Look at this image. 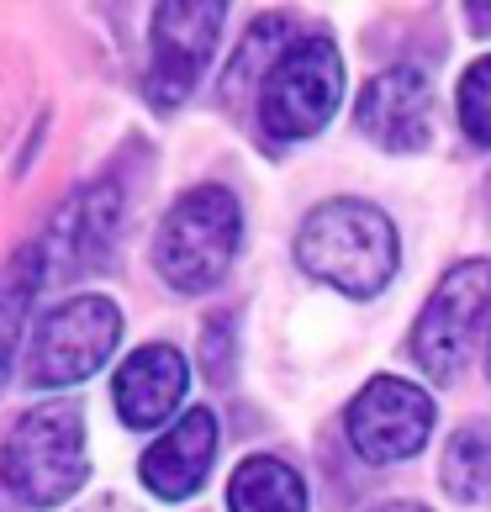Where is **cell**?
I'll return each mask as SVG.
<instances>
[{"label":"cell","instance_id":"cell-9","mask_svg":"<svg viewBox=\"0 0 491 512\" xmlns=\"http://www.w3.org/2000/svg\"><path fill=\"white\" fill-rule=\"evenodd\" d=\"M433 117H439V96L433 80L412 64L381 69L354 101V127L365 132L386 154H418L433 143Z\"/></svg>","mask_w":491,"mask_h":512},{"label":"cell","instance_id":"cell-2","mask_svg":"<svg viewBox=\"0 0 491 512\" xmlns=\"http://www.w3.org/2000/svg\"><path fill=\"white\" fill-rule=\"evenodd\" d=\"M243 243V206L228 185H191L154 233V270L169 291L201 296L233 270Z\"/></svg>","mask_w":491,"mask_h":512},{"label":"cell","instance_id":"cell-15","mask_svg":"<svg viewBox=\"0 0 491 512\" xmlns=\"http://www.w3.org/2000/svg\"><path fill=\"white\" fill-rule=\"evenodd\" d=\"M439 486H444L460 507L491 502V433H486V428L449 433L444 460H439Z\"/></svg>","mask_w":491,"mask_h":512},{"label":"cell","instance_id":"cell-19","mask_svg":"<svg viewBox=\"0 0 491 512\" xmlns=\"http://www.w3.org/2000/svg\"><path fill=\"white\" fill-rule=\"evenodd\" d=\"M370 512H428L423 502H381V507H370Z\"/></svg>","mask_w":491,"mask_h":512},{"label":"cell","instance_id":"cell-1","mask_svg":"<svg viewBox=\"0 0 491 512\" xmlns=\"http://www.w3.org/2000/svg\"><path fill=\"white\" fill-rule=\"evenodd\" d=\"M296 264L323 286L354 301H370L402 270V238H396L381 206L360 196H333L312 206L307 222L296 227Z\"/></svg>","mask_w":491,"mask_h":512},{"label":"cell","instance_id":"cell-5","mask_svg":"<svg viewBox=\"0 0 491 512\" xmlns=\"http://www.w3.org/2000/svg\"><path fill=\"white\" fill-rule=\"evenodd\" d=\"M486 317H491V259H460L455 270H444V280L423 301L407 354L418 359L428 381H455L481 344Z\"/></svg>","mask_w":491,"mask_h":512},{"label":"cell","instance_id":"cell-16","mask_svg":"<svg viewBox=\"0 0 491 512\" xmlns=\"http://www.w3.org/2000/svg\"><path fill=\"white\" fill-rule=\"evenodd\" d=\"M291 48V16H259L254 22V32L243 37V48H238V59H233V69H228V80H222V96H238L243 85L254 80H264V74H270V64L280 59V53Z\"/></svg>","mask_w":491,"mask_h":512},{"label":"cell","instance_id":"cell-12","mask_svg":"<svg viewBox=\"0 0 491 512\" xmlns=\"http://www.w3.org/2000/svg\"><path fill=\"white\" fill-rule=\"evenodd\" d=\"M212 465H217V417L212 407H191L169 423L164 439L148 444L138 476L159 502H185L212 476Z\"/></svg>","mask_w":491,"mask_h":512},{"label":"cell","instance_id":"cell-7","mask_svg":"<svg viewBox=\"0 0 491 512\" xmlns=\"http://www.w3.org/2000/svg\"><path fill=\"white\" fill-rule=\"evenodd\" d=\"M344 433L365 465H402L433 433V396L402 375H375L349 402Z\"/></svg>","mask_w":491,"mask_h":512},{"label":"cell","instance_id":"cell-14","mask_svg":"<svg viewBox=\"0 0 491 512\" xmlns=\"http://www.w3.org/2000/svg\"><path fill=\"white\" fill-rule=\"evenodd\" d=\"M43 280H48L43 243L16 249L6 259V270H0V381H6V370H11V354H16V344H22L27 312H32L37 291H43Z\"/></svg>","mask_w":491,"mask_h":512},{"label":"cell","instance_id":"cell-20","mask_svg":"<svg viewBox=\"0 0 491 512\" xmlns=\"http://www.w3.org/2000/svg\"><path fill=\"white\" fill-rule=\"evenodd\" d=\"M486 375H491V338H486Z\"/></svg>","mask_w":491,"mask_h":512},{"label":"cell","instance_id":"cell-10","mask_svg":"<svg viewBox=\"0 0 491 512\" xmlns=\"http://www.w3.org/2000/svg\"><path fill=\"white\" fill-rule=\"evenodd\" d=\"M117 222H122V191L111 180H96L85 191H74L64 201V212L53 217L48 238H37L48 254V275L96 270L111 254V243H117Z\"/></svg>","mask_w":491,"mask_h":512},{"label":"cell","instance_id":"cell-6","mask_svg":"<svg viewBox=\"0 0 491 512\" xmlns=\"http://www.w3.org/2000/svg\"><path fill=\"white\" fill-rule=\"evenodd\" d=\"M122 344V312L106 296H69L53 312H43L32 333L27 381L37 391H64L90 381Z\"/></svg>","mask_w":491,"mask_h":512},{"label":"cell","instance_id":"cell-18","mask_svg":"<svg viewBox=\"0 0 491 512\" xmlns=\"http://www.w3.org/2000/svg\"><path fill=\"white\" fill-rule=\"evenodd\" d=\"M470 27H476V32H491V6H470Z\"/></svg>","mask_w":491,"mask_h":512},{"label":"cell","instance_id":"cell-4","mask_svg":"<svg viewBox=\"0 0 491 512\" xmlns=\"http://www.w3.org/2000/svg\"><path fill=\"white\" fill-rule=\"evenodd\" d=\"M338 101H344V59L333 37H291V48L259 80V127L270 132V143H301L333 122Z\"/></svg>","mask_w":491,"mask_h":512},{"label":"cell","instance_id":"cell-21","mask_svg":"<svg viewBox=\"0 0 491 512\" xmlns=\"http://www.w3.org/2000/svg\"><path fill=\"white\" fill-rule=\"evenodd\" d=\"M101 512H111V507H101Z\"/></svg>","mask_w":491,"mask_h":512},{"label":"cell","instance_id":"cell-17","mask_svg":"<svg viewBox=\"0 0 491 512\" xmlns=\"http://www.w3.org/2000/svg\"><path fill=\"white\" fill-rule=\"evenodd\" d=\"M455 111H460V132H465V138L476 148H491V53L460 74Z\"/></svg>","mask_w":491,"mask_h":512},{"label":"cell","instance_id":"cell-11","mask_svg":"<svg viewBox=\"0 0 491 512\" xmlns=\"http://www.w3.org/2000/svg\"><path fill=\"white\" fill-rule=\"evenodd\" d=\"M185 386H191V365L175 344H143L122 359L117 381H111V402L127 428H164L169 417L180 412Z\"/></svg>","mask_w":491,"mask_h":512},{"label":"cell","instance_id":"cell-8","mask_svg":"<svg viewBox=\"0 0 491 512\" xmlns=\"http://www.w3.org/2000/svg\"><path fill=\"white\" fill-rule=\"evenodd\" d=\"M222 16H228V6H191V0L154 11V27H148V101L159 111H175L196 90L222 37Z\"/></svg>","mask_w":491,"mask_h":512},{"label":"cell","instance_id":"cell-3","mask_svg":"<svg viewBox=\"0 0 491 512\" xmlns=\"http://www.w3.org/2000/svg\"><path fill=\"white\" fill-rule=\"evenodd\" d=\"M6 491L27 507H59L90 476V449H85V412L80 402H43L11 428L6 454H0Z\"/></svg>","mask_w":491,"mask_h":512},{"label":"cell","instance_id":"cell-13","mask_svg":"<svg viewBox=\"0 0 491 512\" xmlns=\"http://www.w3.org/2000/svg\"><path fill=\"white\" fill-rule=\"evenodd\" d=\"M228 512H307V481L280 454H249L228 481Z\"/></svg>","mask_w":491,"mask_h":512}]
</instances>
